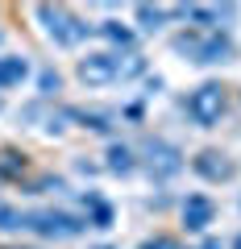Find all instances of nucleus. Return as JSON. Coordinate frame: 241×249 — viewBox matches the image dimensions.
I'll list each match as a JSON object with an SVG mask.
<instances>
[{"label":"nucleus","mask_w":241,"mask_h":249,"mask_svg":"<svg viewBox=\"0 0 241 249\" xmlns=\"http://www.w3.org/2000/svg\"><path fill=\"white\" fill-rule=\"evenodd\" d=\"M17 229L21 232H42V237H75V232H83L88 224L79 220V216H67V212H54V208H46V212H17Z\"/></svg>","instance_id":"1"},{"label":"nucleus","mask_w":241,"mask_h":249,"mask_svg":"<svg viewBox=\"0 0 241 249\" xmlns=\"http://www.w3.org/2000/svg\"><path fill=\"white\" fill-rule=\"evenodd\" d=\"M187 116L196 124H204V129H212V124L224 116V88H221V83H204V88H196L187 96Z\"/></svg>","instance_id":"2"},{"label":"nucleus","mask_w":241,"mask_h":249,"mask_svg":"<svg viewBox=\"0 0 241 249\" xmlns=\"http://www.w3.org/2000/svg\"><path fill=\"white\" fill-rule=\"evenodd\" d=\"M179 54H191L196 62H224L229 58V42L221 34H179L175 37Z\"/></svg>","instance_id":"3"},{"label":"nucleus","mask_w":241,"mask_h":249,"mask_svg":"<svg viewBox=\"0 0 241 249\" xmlns=\"http://www.w3.org/2000/svg\"><path fill=\"white\" fill-rule=\"evenodd\" d=\"M37 17L50 21L46 29H50L54 42H63V46H75L79 37H88V25H83V21H75V17H67L63 9H50V4H42V9H37Z\"/></svg>","instance_id":"4"},{"label":"nucleus","mask_w":241,"mask_h":249,"mask_svg":"<svg viewBox=\"0 0 241 249\" xmlns=\"http://www.w3.org/2000/svg\"><path fill=\"white\" fill-rule=\"evenodd\" d=\"M79 79L92 83V88H104V83L116 79V54H88L79 62Z\"/></svg>","instance_id":"5"},{"label":"nucleus","mask_w":241,"mask_h":249,"mask_svg":"<svg viewBox=\"0 0 241 249\" xmlns=\"http://www.w3.org/2000/svg\"><path fill=\"white\" fill-rule=\"evenodd\" d=\"M212 216H216V208H212L208 196H191L187 204H183V224H187L191 232H204L208 224H212Z\"/></svg>","instance_id":"6"},{"label":"nucleus","mask_w":241,"mask_h":249,"mask_svg":"<svg viewBox=\"0 0 241 249\" xmlns=\"http://www.w3.org/2000/svg\"><path fill=\"white\" fill-rule=\"evenodd\" d=\"M179 166H183V158H179L175 145H167V142H150V170H154L158 178L175 175Z\"/></svg>","instance_id":"7"},{"label":"nucleus","mask_w":241,"mask_h":249,"mask_svg":"<svg viewBox=\"0 0 241 249\" xmlns=\"http://www.w3.org/2000/svg\"><path fill=\"white\" fill-rule=\"evenodd\" d=\"M191 166H196L204 178H212V183H221V178H229V175H233V166H229V162H224L216 150H204L196 162H191Z\"/></svg>","instance_id":"8"},{"label":"nucleus","mask_w":241,"mask_h":249,"mask_svg":"<svg viewBox=\"0 0 241 249\" xmlns=\"http://www.w3.org/2000/svg\"><path fill=\"white\" fill-rule=\"evenodd\" d=\"M29 75V62L25 58H0V88H13Z\"/></svg>","instance_id":"9"},{"label":"nucleus","mask_w":241,"mask_h":249,"mask_svg":"<svg viewBox=\"0 0 241 249\" xmlns=\"http://www.w3.org/2000/svg\"><path fill=\"white\" fill-rule=\"evenodd\" d=\"M108 170H116V175H129V170H133L129 145H112V150H108Z\"/></svg>","instance_id":"10"},{"label":"nucleus","mask_w":241,"mask_h":249,"mask_svg":"<svg viewBox=\"0 0 241 249\" xmlns=\"http://www.w3.org/2000/svg\"><path fill=\"white\" fill-rule=\"evenodd\" d=\"M88 204H92V229H108V224H112V208H108V204H100V199H88Z\"/></svg>","instance_id":"11"},{"label":"nucleus","mask_w":241,"mask_h":249,"mask_svg":"<svg viewBox=\"0 0 241 249\" xmlns=\"http://www.w3.org/2000/svg\"><path fill=\"white\" fill-rule=\"evenodd\" d=\"M100 34H104L108 42H116V46H133V34H129V29H121L116 21H108V25H100Z\"/></svg>","instance_id":"12"},{"label":"nucleus","mask_w":241,"mask_h":249,"mask_svg":"<svg viewBox=\"0 0 241 249\" xmlns=\"http://www.w3.org/2000/svg\"><path fill=\"white\" fill-rule=\"evenodd\" d=\"M137 21H142L146 29H158L162 21H167V13H162V9H150V4H137Z\"/></svg>","instance_id":"13"},{"label":"nucleus","mask_w":241,"mask_h":249,"mask_svg":"<svg viewBox=\"0 0 241 249\" xmlns=\"http://www.w3.org/2000/svg\"><path fill=\"white\" fill-rule=\"evenodd\" d=\"M21 170H25V162H21L13 150H4V154H0V175H21Z\"/></svg>","instance_id":"14"},{"label":"nucleus","mask_w":241,"mask_h":249,"mask_svg":"<svg viewBox=\"0 0 241 249\" xmlns=\"http://www.w3.org/2000/svg\"><path fill=\"white\" fill-rule=\"evenodd\" d=\"M37 83H42V96L58 91V75H54V71H42V79H37Z\"/></svg>","instance_id":"15"},{"label":"nucleus","mask_w":241,"mask_h":249,"mask_svg":"<svg viewBox=\"0 0 241 249\" xmlns=\"http://www.w3.org/2000/svg\"><path fill=\"white\" fill-rule=\"evenodd\" d=\"M146 249H183V245H179V241H170V237H158V241H150Z\"/></svg>","instance_id":"16"},{"label":"nucleus","mask_w":241,"mask_h":249,"mask_svg":"<svg viewBox=\"0 0 241 249\" xmlns=\"http://www.w3.org/2000/svg\"><path fill=\"white\" fill-rule=\"evenodd\" d=\"M204 249H221V241H204Z\"/></svg>","instance_id":"17"},{"label":"nucleus","mask_w":241,"mask_h":249,"mask_svg":"<svg viewBox=\"0 0 241 249\" xmlns=\"http://www.w3.org/2000/svg\"><path fill=\"white\" fill-rule=\"evenodd\" d=\"M233 249H241V237H237V241H233Z\"/></svg>","instance_id":"18"},{"label":"nucleus","mask_w":241,"mask_h":249,"mask_svg":"<svg viewBox=\"0 0 241 249\" xmlns=\"http://www.w3.org/2000/svg\"><path fill=\"white\" fill-rule=\"evenodd\" d=\"M100 249H108V245H100Z\"/></svg>","instance_id":"19"}]
</instances>
